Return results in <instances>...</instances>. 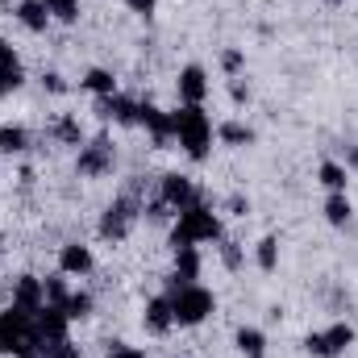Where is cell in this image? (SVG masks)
<instances>
[{
	"mask_svg": "<svg viewBox=\"0 0 358 358\" xmlns=\"http://www.w3.org/2000/svg\"><path fill=\"white\" fill-rule=\"evenodd\" d=\"M213 238H221V221L213 217V208L208 204H192V208H183L179 213V225H176V250L179 246H196V242H213Z\"/></svg>",
	"mask_w": 358,
	"mask_h": 358,
	"instance_id": "2",
	"label": "cell"
},
{
	"mask_svg": "<svg viewBox=\"0 0 358 358\" xmlns=\"http://www.w3.org/2000/svg\"><path fill=\"white\" fill-rule=\"evenodd\" d=\"M113 167V146L104 142V138H96V142H88V146H80V159H76V171L84 179L92 176H104Z\"/></svg>",
	"mask_w": 358,
	"mask_h": 358,
	"instance_id": "6",
	"label": "cell"
},
{
	"mask_svg": "<svg viewBox=\"0 0 358 358\" xmlns=\"http://www.w3.org/2000/svg\"><path fill=\"white\" fill-rule=\"evenodd\" d=\"M221 259H225V267H242V250H238V242H225V246H221Z\"/></svg>",
	"mask_w": 358,
	"mask_h": 358,
	"instance_id": "27",
	"label": "cell"
},
{
	"mask_svg": "<svg viewBox=\"0 0 358 358\" xmlns=\"http://www.w3.org/2000/svg\"><path fill=\"white\" fill-rule=\"evenodd\" d=\"M21 88V63H13V67H0V96L4 92Z\"/></svg>",
	"mask_w": 358,
	"mask_h": 358,
	"instance_id": "25",
	"label": "cell"
},
{
	"mask_svg": "<svg viewBox=\"0 0 358 358\" xmlns=\"http://www.w3.org/2000/svg\"><path fill=\"white\" fill-rule=\"evenodd\" d=\"M350 342H355V329L350 325H329L325 334H308L304 338V346H308V355H317V358H338L342 350H350Z\"/></svg>",
	"mask_w": 358,
	"mask_h": 358,
	"instance_id": "4",
	"label": "cell"
},
{
	"mask_svg": "<svg viewBox=\"0 0 358 358\" xmlns=\"http://www.w3.org/2000/svg\"><path fill=\"white\" fill-rule=\"evenodd\" d=\"M13 63H17V55H13V46L0 38V67H13Z\"/></svg>",
	"mask_w": 358,
	"mask_h": 358,
	"instance_id": "30",
	"label": "cell"
},
{
	"mask_svg": "<svg viewBox=\"0 0 358 358\" xmlns=\"http://www.w3.org/2000/svg\"><path fill=\"white\" fill-rule=\"evenodd\" d=\"M42 292H46V300H50V304H59V308H63V304H67V296H71L63 279H46V283H42Z\"/></svg>",
	"mask_w": 358,
	"mask_h": 358,
	"instance_id": "24",
	"label": "cell"
},
{
	"mask_svg": "<svg viewBox=\"0 0 358 358\" xmlns=\"http://www.w3.org/2000/svg\"><path fill=\"white\" fill-rule=\"evenodd\" d=\"M221 67H225L229 76H234V71H242V50H225V55H221Z\"/></svg>",
	"mask_w": 358,
	"mask_h": 358,
	"instance_id": "28",
	"label": "cell"
},
{
	"mask_svg": "<svg viewBox=\"0 0 358 358\" xmlns=\"http://www.w3.org/2000/svg\"><path fill=\"white\" fill-rule=\"evenodd\" d=\"M196 275H200V255H196V246H179L176 250V279H171V283H196Z\"/></svg>",
	"mask_w": 358,
	"mask_h": 358,
	"instance_id": "12",
	"label": "cell"
},
{
	"mask_svg": "<svg viewBox=\"0 0 358 358\" xmlns=\"http://www.w3.org/2000/svg\"><path fill=\"white\" fill-rule=\"evenodd\" d=\"M217 134H221V142H229V146H250V142H255V129H250V125H238V121L221 125Z\"/></svg>",
	"mask_w": 358,
	"mask_h": 358,
	"instance_id": "18",
	"label": "cell"
},
{
	"mask_svg": "<svg viewBox=\"0 0 358 358\" xmlns=\"http://www.w3.org/2000/svg\"><path fill=\"white\" fill-rule=\"evenodd\" d=\"M255 259H259V267L263 271H275L279 267V242H275V238H263L259 250H255Z\"/></svg>",
	"mask_w": 358,
	"mask_h": 358,
	"instance_id": "21",
	"label": "cell"
},
{
	"mask_svg": "<svg viewBox=\"0 0 358 358\" xmlns=\"http://www.w3.org/2000/svg\"><path fill=\"white\" fill-rule=\"evenodd\" d=\"M325 221H329V225H346V221H350V200H346V192H334V196L325 200Z\"/></svg>",
	"mask_w": 358,
	"mask_h": 358,
	"instance_id": "16",
	"label": "cell"
},
{
	"mask_svg": "<svg viewBox=\"0 0 358 358\" xmlns=\"http://www.w3.org/2000/svg\"><path fill=\"white\" fill-rule=\"evenodd\" d=\"M96 96H117V80L108 76V71H88V80H84Z\"/></svg>",
	"mask_w": 358,
	"mask_h": 358,
	"instance_id": "23",
	"label": "cell"
},
{
	"mask_svg": "<svg viewBox=\"0 0 358 358\" xmlns=\"http://www.w3.org/2000/svg\"><path fill=\"white\" fill-rule=\"evenodd\" d=\"M204 92H208V84H204V71H200V67H187V71L179 76V96H183V104H200Z\"/></svg>",
	"mask_w": 358,
	"mask_h": 358,
	"instance_id": "11",
	"label": "cell"
},
{
	"mask_svg": "<svg viewBox=\"0 0 358 358\" xmlns=\"http://www.w3.org/2000/svg\"><path fill=\"white\" fill-rule=\"evenodd\" d=\"M176 325V313H171V300L167 296H159V300H150L146 304V329L150 334H167Z\"/></svg>",
	"mask_w": 358,
	"mask_h": 358,
	"instance_id": "9",
	"label": "cell"
},
{
	"mask_svg": "<svg viewBox=\"0 0 358 358\" xmlns=\"http://www.w3.org/2000/svg\"><path fill=\"white\" fill-rule=\"evenodd\" d=\"M134 221H138V204H134L129 196H121V200L108 204V213H104V221H100V234L117 242V238H125V234L134 229Z\"/></svg>",
	"mask_w": 358,
	"mask_h": 358,
	"instance_id": "5",
	"label": "cell"
},
{
	"mask_svg": "<svg viewBox=\"0 0 358 358\" xmlns=\"http://www.w3.org/2000/svg\"><path fill=\"white\" fill-rule=\"evenodd\" d=\"M25 146H29V134L21 125H0V150L4 155H21Z\"/></svg>",
	"mask_w": 358,
	"mask_h": 358,
	"instance_id": "14",
	"label": "cell"
},
{
	"mask_svg": "<svg viewBox=\"0 0 358 358\" xmlns=\"http://www.w3.org/2000/svg\"><path fill=\"white\" fill-rule=\"evenodd\" d=\"M42 84H46L50 92H67V84H63V76H55V71H50V76H46Z\"/></svg>",
	"mask_w": 358,
	"mask_h": 358,
	"instance_id": "31",
	"label": "cell"
},
{
	"mask_svg": "<svg viewBox=\"0 0 358 358\" xmlns=\"http://www.w3.org/2000/svg\"><path fill=\"white\" fill-rule=\"evenodd\" d=\"M346 167H358V146H350V150H346Z\"/></svg>",
	"mask_w": 358,
	"mask_h": 358,
	"instance_id": "33",
	"label": "cell"
},
{
	"mask_svg": "<svg viewBox=\"0 0 358 358\" xmlns=\"http://www.w3.org/2000/svg\"><path fill=\"white\" fill-rule=\"evenodd\" d=\"M59 267H63V275H88V271H92V250H88V246H80V242L63 246Z\"/></svg>",
	"mask_w": 358,
	"mask_h": 358,
	"instance_id": "8",
	"label": "cell"
},
{
	"mask_svg": "<svg viewBox=\"0 0 358 358\" xmlns=\"http://www.w3.org/2000/svg\"><path fill=\"white\" fill-rule=\"evenodd\" d=\"M113 358H146V355L134 350V346H125V342H113Z\"/></svg>",
	"mask_w": 358,
	"mask_h": 358,
	"instance_id": "29",
	"label": "cell"
},
{
	"mask_svg": "<svg viewBox=\"0 0 358 358\" xmlns=\"http://www.w3.org/2000/svg\"><path fill=\"white\" fill-rule=\"evenodd\" d=\"M238 350L246 358H263L267 355V338L259 329H238Z\"/></svg>",
	"mask_w": 358,
	"mask_h": 358,
	"instance_id": "15",
	"label": "cell"
},
{
	"mask_svg": "<svg viewBox=\"0 0 358 358\" xmlns=\"http://www.w3.org/2000/svg\"><path fill=\"white\" fill-rule=\"evenodd\" d=\"M159 196L167 200V208H171V213H183V208H192V204L200 200L187 176H163V192H159Z\"/></svg>",
	"mask_w": 358,
	"mask_h": 358,
	"instance_id": "7",
	"label": "cell"
},
{
	"mask_svg": "<svg viewBox=\"0 0 358 358\" xmlns=\"http://www.w3.org/2000/svg\"><path fill=\"white\" fill-rule=\"evenodd\" d=\"M321 183L329 192H346V167L342 163H321Z\"/></svg>",
	"mask_w": 358,
	"mask_h": 358,
	"instance_id": "19",
	"label": "cell"
},
{
	"mask_svg": "<svg viewBox=\"0 0 358 358\" xmlns=\"http://www.w3.org/2000/svg\"><path fill=\"white\" fill-rule=\"evenodd\" d=\"M42 358H80V350H76V346L63 338V342H50V346L42 350Z\"/></svg>",
	"mask_w": 358,
	"mask_h": 358,
	"instance_id": "26",
	"label": "cell"
},
{
	"mask_svg": "<svg viewBox=\"0 0 358 358\" xmlns=\"http://www.w3.org/2000/svg\"><path fill=\"white\" fill-rule=\"evenodd\" d=\"M171 300V313H176V325H196L213 313V296L200 287V283H176V292L167 296Z\"/></svg>",
	"mask_w": 358,
	"mask_h": 358,
	"instance_id": "3",
	"label": "cell"
},
{
	"mask_svg": "<svg viewBox=\"0 0 358 358\" xmlns=\"http://www.w3.org/2000/svg\"><path fill=\"white\" fill-rule=\"evenodd\" d=\"M42 4L55 21H76L80 17V0H42Z\"/></svg>",
	"mask_w": 358,
	"mask_h": 358,
	"instance_id": "20",
	"label": "cell"
},
{
	"mask_svg": "<svg viewBox=\"0 0 358 358\" xmlns=\"http://www.w3.org/2000/svg\"><path fill=\"white\" fill-rule=\"evenodd\" d=\"M17 17H21V25H25V29H34V34H42V29L50 25V13H46V4H42V0H21Z\"/></svg>",
	"mask_w": 358,
	"mask_h": 358,
	"instance_id": "13",
	"label": "cell"
},
{
	"mask_svg": "<svg viewBox=\"0 0 358 358\" xmlns=\"http://www.w3.org/2000/svg\"><path fill=\"white\" fill-rule=\"evenodd\" d=\"M125 4L138 8V13H150V8H155V0H125Z\"/></svg>",
	"mask_w": 358,
	"mask_h": 358,
	"instance_id": "32",
	"label": "cell"
},
{
	"mask_svg": "<svg viewBox=\"0 0 358 358\" xmlns=\"http://www.w3.org/2000/svg\"><path fill=\"white\" fill-rule=\"evenodd\" d=\"M55 138L67 142V146H80V142H84V129H80L76 117H59V121H55Z\"/></svg>",
	"mask_w": 358,
	"mask_h": 358,
	"instance_id": "17",
	"label": "cell"
},
{
	"mask_svg": "<svg viewBox=\"0 0 358 358\" xmlns=\"http://www.w3.org/2000/svg\"><path fill=\"white\" fill-rule=\"evenodd\" d=\"M63 313H67L71 321H76V317H88V313H92V296H88V292H71V296H67V304H63Z\"/></svg>",
	"mask_w": 358,
	"mask_h": 358,
	"instance_id": "22",
	"label": "cell"
},
{
	"mask_svg": "<svg viewBox=\"0 0 358 358\" xmlns=\"http://www.w3.org/2000/svg\"><path fill=\"white\" fill-rule=\"evenodd\" d=\"M171 138H179V146L192 155V159H204L208 142H213V121L204 117L200 104H183L171 113Z\"/></svg>",
	"mask_w": 358,
	"mask_h": 358,
	"instance_id": "1",
	"label": "cell"
},
{
	"mask_svg": "<svg viewBox=\"0 0 358 358\" xmlns=\"http://www.w3.org/2000/svg\"><path fill=\"white\" fill-rule=\"evenodd\" d=\"M100 113L113 117V121H121V125H134L138 121V104L125 100V96H100Z\"/></svg>",
	"mask_w": 358,
	"mask_h": 358,
	"instance_id": "10",
	"label": "cell"
}]
</instances>
